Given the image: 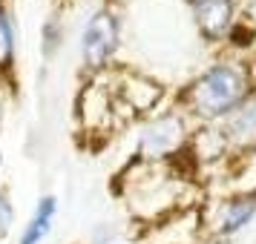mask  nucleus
I'll return each mask as SVG.
<instances>
[{
  "mask_svg": "<svg viewBox=\"0 0 256 244\" xmlns=\"http://www.w3.org/2000/svg\"><path fill=\"white\" fill-rule=\"evenodd\" d=\"M254 75L250 66L239 60H219L198 75L196 81L187 83L182 92V106L187 115L202 121H222L236 106L250 98Z\"/></svg>",
  "mask_w": 256,
  "mask_h": 244,
  "instance_id": "1",
  "label": "nucleus"
},
{
  "mask_svg": "<svg viewBox=\"0 0 256 244\" xmlns=\"http://www.w3.org/2000/svg\"><path fill=\"white\" fill-rule=\"evenodd\" d=\"M190 141V129H187V118L182 112H164V115L152 118L138 135V158L150 164H162L167 158L182 155Z\"/></svg>",
  "mask_w": 256,
  "mask_h": 244,
  "instance_id": "2",
  "label": "nucleus"
},
{
  "mask_svg": "<svg viewBox=\"0 0 256 244\" xmlns=\"http://www.w3.org/2000/svg\"><path fill=\"white\" fill-rule=\"evenodd\" d=\"M118 43H121L118 14L112 9H98L86 20V29H84V37H81L84 63L92 72H101L104 66H110V60L116 58Z\"/></svg>",
  "mask_w": 256,
  "mask_h": 244,
  "instance_id": "3",
  "label": "nucleus"
},
{
  "mask_svg": "<svg viewBox=\"0 0 256 244\" xmlns=\"http://www.w3.org/2000/svg\"><path fill=\"white\" fill-rule=\"evenodd\" d=\"M116 89L101 81L86 83V89L78 98V118L86 132H106L116 121Z\"/></svg>",
  "mask_w": 256,
  "mask_h": 244,
  "instance_id": "4",
  "label": "nucleus"
},
{
  "mask_svg": "<svg viewBox=\"0 0 256 244\" xmlns=\"http://www.w3.org/2000/svg\"><path fill=\"white\" fill-rule=\"evenodd\" d=\"M219 129L224 135L228 152H239V155L256 152V95H250L248 101H242L233 112L222 118Z\"/></svg>",
  "mask_w": 256,
  "mask_h": 244,
  "instance_id": "5",
  "label": "nucleus"
},
{
  "mask_svg": "<svg viewBox=\"0 0 256 244\" xmlns=\"http://www.w3.org/2000/svg\"><path fill=\"white\" fill-rule=\"evenodd\" d=\"M190 12L202 35L219 40L236 23V0H190Z\"/></svg>",
  "mask_w": 256,
  "mask_h": 244,
  "instance_id": "6",
  "label": "nucleus"
},
{
  "mask_svg": "<svg viewBox=\"0 0 256 244\" xmlns=\"http://www.w3.org/2000/svg\"><path fill=\"white\" fill-rule=\"evenodd\" d=\"M112 89H116L118 106H127L132 112H144V109L156 106L164 95L162 86L144 75H121L118 86H112Z\"/></svg>",
  "mask_w": 256,
  "mask_h": 244,
  "instance_id": "7",
  "label": "nucleus"
},
{
  "mask_svg": "<svg viewBox=\"0 0 256 244\" xmlns=\"http://www.w3.org/2000/svg\"><path fill=\"white\" fill-rule=\"evenodd\" d=\"M254 216H256V196H254V193L224 198V201L219 204V210H216L213 230L219 233V236H233V233L242 230Z\"/></svg>",
  "mask_w": 256,
  "mask_h": 244,
  "instance_id": "8",
  "label": "nucleus"
},
{
  "mask_svg": "<svg viewBox=\"0 0 256 244\" xmlns=\"http://www.w3.org/2000/svg\"><path fill=\"white\" fill-rule=\"evenodd\" d=\"M182 155H190V161L196 164H213L228 155V144H224V135H222L219 127H198L190 132V141Z\"/></svg>",
  "mask_w": 256,
  "mask_h": 244,
  "instance_id": "9",
  "label": "nucleus"
},
{
  "mask_svg": "<svg viewBox=\"0 0 256 244\" xmlns=\"http://www.w3.org/2000/svg\"><path fill=\"white\" fill-rule=\"evenodd\" d=\"M55 213H58V201H55V196H44L40 201H38L32 221L26 224L24 236H20V244H40L44 242V239L49 236V230H52Z\"/></svg>",
  "mask_w": 256,
  "mask_h": 244,
  "instance_id": "10",
  "label": "nucleus"
},
{
  "mask_svg": "<svg viewBox=\"0 0 256 244\" xmlns=\"http://www.w3.org/2000/svg\"><path fill=\"white\" fill-rule=\"evenodd\" d=\"M14 58V29H12V17L9 12L0 6V72H6L12 66Z\"/></svg>",
  "mask_w": 256,
  "mask_h": 244,
  "instance_id": "11",
  "label": "nucleus"
},
{
  "mask_svg": "<svg viewBox=\"0 0 256 244\" xmlns=\"http://www.w3.org/2000/svg\"><path fill=\"white\" fill-rule=\"evenodd\" d=\"M12 221H14V210L9 204V196L0 190V239H6V233L12 230Z\"/></svg>",
  "mask_w": 256,
  "mask_h": 244,
  "instance_id": "12",
  "label": "nucleus"
},
{
  "mask_svg": "<svg viewBox=\"0 0 256 244\" xmlns=\"http://www.w3.org/2000/svg\"><path fill=\"white\" fill-rule=\"evenodd\" d=\"M254 196H256V190H254Z\"/></svg>",
  "mask_w": 256,
  "mask_h": 244,
  "instance_id": "13",
  "label": "nucleus"
}]
</instances>
